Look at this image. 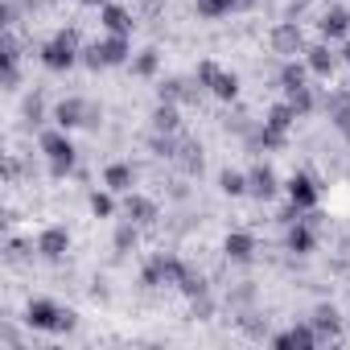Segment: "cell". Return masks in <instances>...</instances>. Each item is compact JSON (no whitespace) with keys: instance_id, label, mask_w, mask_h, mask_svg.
<instances>
[{"instance_id":"1","label":"cell","mask_w":350,"mask_h":350,"mask_svg":"<svg viewBox=\"0 0 350 350\" xmlns=\"http://www.w3.org/2000/svg\"><path fill=\"white\" fill-rule=\"evenodd\" d=\"M83 62H87L91 70L132 62V33H107L103 42H95V46H87V50H83Z\"/></svg>"},{"instance_id":"2","label":"cell","mask_w":350,"mask_h":350,"mask_svg":"<svg viewBox=\"0 0 350 350\" xmlns=\"http://www.w3.org/2000/svg\"><path fill=\"white\" fill-rule=\"evenodd\" d=\"M25 321H29V329H46V334H66V329H75V313L62 309V305H54V301H46V297L29 301Z\"/></svg>"},{"instance_id":"3","label":"cell","mask_w":350,"mask_h":350,"mask_svg":"<svg viewBox=\"0 0 350 350\" xmlns=\"http://www.w3.org/2000/svg\"><path fill=\"white\" fill-rule=\"evenodd\" d=\"M79 54H83V50H79V33H75V29H62L54 42H46V46H42V54H38V58H42V66H46V70H70L75 62H83Z\"/></svg>"},{"instance_id":"4","label":"cell","mask_w":350,"mask_h":350,"mask_svg":"<svg viewBox=\"0 0 350 350\" xmlns=\"http://www.w3.org/2000/svg\"><path fill=\"white\" fill-rule=\"evenodd\" d=\"M194 79H198V87H206L215 99H235V95H239V79H235L231 70H223L215 58H202L198 70H194Z\"/></svg>"},{"instance_id":"5","label":"cell","mask_w":350,"mask_h":350,"mask_svg":"<svg viewBox=\"0 0 350 350\" xmlns=\"http://www.w3.org/2000/svg\"><path fill=\"white\" fill-rule=\"evenodd\" d=\"M103 111L91 103V99H79V95H70V99H62V103H54V124L58 128H95V120H99Z\"/></svg>"},{"instance_id":"6","label":"cell","mask_w":350,"mask_h":350,"mask_svg":"<svg viewBox=\"0 0 350 350\" xmlns=\"http://www.w3.org/2000/svg\"><path fill=\"white\" fill-rule=\"evenodd\" d=\"M42 152L50 157V173H54V178H66L70 165H75V144H70L66 128H58V132H42Z\"/></svg>"},{"instance_id":"7","label":"cell","mask_w":350,"mask_h":350,"mask_svg":"<svg viewBox=\"0 0 350 350\" xmlns=\"http://www.w3.org/2000/svg\"><path fill=\"white\" fill-rule=\"evenodd\" d=\"M268 50L280 54V58H297V54H305L309 46H305V33H301L297 21H280V25H272V33H268Z\"/></svg>"},{"instance_id":"8","label":"cell","mask_w":350,"mask_h":350,"mask_svg":"<svg viewBox=\"0 0 350 350\" xmlns=\"http://www.w3.org/2000/svg\"><path fill=\"white\" fill-rule=\"evenodd\" d=\"M99 25H103V33H132V25H136V13L111 0V5H103V9H99Z\"/></svg>"},{"instance_id":"9","label":"cell","mask_w":350,"mask_h":350,"mask_svg":"<svg viewBox=\"0 0 350 350\" xmlns=\"http://www.w3.org/2000/svg\"><path fill=\"white\" fill-rule=\"evenodd\" d=\"M124 215H128V219H132L136 227H152V223L161 219L157 202H152V198H144V194H136V190H132V194L124 198Z\"/></svg>"},{"instance_id":"10","label":"cell","mask_w":350,"mask_h":350,"mask_svg":"<svg viewBox=\"0 0 350 350\" xmlns=\"http://www.w3.org/2000/svg\"><path fill=\"white\" fill-rule=\"evenodd\" d=\"M66 252H70L66 227H46V231L38 235V256H42V260H62Z\"/></svg>"},{"instance_id":"11","label":"cell","mask_w":350,"mask_h":350,"mask_svg":"<svg viewBox=\"0 0 350 350\" xmlns=\"http://www.w3.org/2000/svg\"><path fill=\"white\" fill-rule=\"evenodd\" d=\"M288 202L297 211H313L317 206V182L305 178V173H293V178H288Z\"/></svg>"},{"instance_id":"12","label":"cell","mask_w":350,"mask_h":350,"mask_svg":"<svg viewBox=\"0 0 350 350\" xmlns=\"http://www.w3.org/2000/svg\"><path fill=\"white\" fill-rule=\"evenodd\" d=\"M247 194L260 198V202H272L276 198V173H272V165H256L247 173Z\"/></svg>"},{"instance_id":"13","label":"cell","mask_w":350,"mask_h":350,"mask_svg":"<svg viewBox=\"0 0 350 350\" xmlns=\"http://www.w3.org/2000/svg\"><path fill=\"white\" fill-rule=\"evenodd\" d=\"M103 186H107L111 194H132V186H136V169L124 165V161L107 165V169H103Z\"/></svg>"},{"instance_id":"14","label":"cell","mask_w":350,"mask_h":350,"mask_svg":"<svg viewBox=\"0 0 350 350\" xmlns=\"http://www.w3.org/2000/svg\"><path fill=\"white\" fill-rule=\"evenodd\" d=\"M313 231H317V227H313L309 219L293 223V227H288V239H284V243H288V252H293V256H309V252L317 247V235H313Z\"/></svg>"},{"instance_id":"15","label":"cell","mask_w":350,"mask_h":350,"mask_svg":"<svg viewBox=\"0 0 350 350\" xmlns=\"http://www.w3.org/2000/svg\"><path fill=\"white\" fill-rule=\"evenodd\" d=\"M223 252H227V260L247 264V260L256 256V239H252L247 231H231V235H227V243H223Z\"/></svg>"},{"instance_id":"16","label":"cell","mask_w":350,"mask_h":350,"mask_svg":"<svg viewBox=\"0 0 350 350\" xmlns=\"http://www.w3.org/2000/svg\"><path fill=\"white\" fill-rule=\"evenodd\" d=\"M305 62H309V70H313V75L329 79V75H334V66H338V54H334L329 46H309V50H305Z\"/></svg>"},{"instance_id":"17","label":"cell","mask_w":350,"mask_h":350,"mask_svg":"<svg viewBox=\"0 0 350 350\" xmlns=\"http://www.w3.org/2000/svg\"><path fill=\"white\" fill-rule=\"evenodd\" d=\"M317 25H321V38H325V42L346 38V33H350V13H346V9H329Z\"/></svg>"},{"instance_id":"18","label":"cell","mask_w":350,"mask_h":350,"mask_svg":"<svg viewBox=\"0 0 350 350\" xmlns=\"http://www.w3.org/2000/svg\"><path fill=\"white\" fill-rule=\"evenodd\" d=\"M194 13L202 21H223V17L239 13V5H235V0H194Z\"/></svg>"},{"instance_id":"19","label":"cell","mask_w":350,"mask_h":350,"mask_svg":"<svg viewBox=\"0 0 350 350\" xmlns=\"http://www.w3.org/2000/svg\"><path fill=\"white\" fill-rule=\"evenodd\" d=\"M152 128H157V132H173V136H178V128H182L178 103H165V99H161V107L152 111Z\"/></svg>"},{"instance_id":"20","label":"cell","mask_w":350,"mask_h":350,"mask_svg":"<svg viewBox=\"0 0 350 350\" xmlns=\"http://www.w3.org/2000/svg\"><path fill=\"white\" fill-rule=\"evenodd\" d=\"M297 120H301V116H297V111H293V107H288V99H284V103H276V107H272V111H268V120H264V124H268V128H276V132H284V136H288V132H293V124H297Z\"/></svg>"},{"instance_id":"21","label":"cell","mask_w":350,"mask_h":350,"mask_svg":"<svg viewBox=\"0 0 350 350\" xmlns=\"http://www.w3.org/2000/svg\"><path fill=\"white\" fill-rule=\"evenodd\" d=\"M309 321L317 325V334H321V338H329V334H338V321H342V317H338V309H334V305H317Z\"/></svg>"},{"instance_id":"22","label":"cell","mask_w":350,"mask_h":350,"mask_svg":"<svg viewBox=\"0 0 350 350\" xmlns=\"http://www.w3.org/2000/svg\"><path fill=\"white\" fill-rule=\"evenodd\" d=\"M219 186H223V194L239 198V194H247V173H239V169H223V173H219Z\"/></svg>"},{"instance_id":"23","label":"cell","mask_w":350,"mask_h":350,"mask_svg":"<svg viewBox=\"0 0 350 350\" xmlns=\"http://www.w3.org/2000/svg\"><path fill=\"white\" fill-rule=\"evenodd\" d=\"M284 99H288V107H293L297 116H309V111H313V87H309V83H305V87L284 91Z\"/></svg>"},{"instance_id":"24","label":"cell","mask_w":350,"mask_h":350,"mask_svg":"<svg viewBox=\"0 0 350 350\" xmlns=\"http://www.w3.org/2000/svg\"><path fill=\"white\" fill-rule=\"evenodd\" d=\"M128 66H132V75L148 79V75H157V66H161V54H157V50H140V54H136Z\"/></svg>"},{"instance_id":"25","label":"cell","mask_w":350,"mask_h":350,"mask_svg":"<svg viewBox=\"0 0 350 350\" xmlns=\"http://www.w3.org/2000/svg\"><path fill=\"white\" fill-rule=\"evenodd\" d=\"M136 239H140V235H136V223L128 219V223H124V227L116 231V252H120V256H128V252L136 247Z\"/></svg>"},{"instance_id":"26","label":"cell","mask_w":350,"mask_h":350,"mask_svg":"<svg viewBox=\"0 0 350 350\" xmlns=\"http://www.w3.org/2000/svg\"><path fill=\"white\" fill-rule=\"evenodd\" d=\"M288 334H293V346H313V342H317V338H321V334H317V325H313V321H301V325H293V329H288Z\"/></svg>"},{"instance_id":"27","label":"cell","mask_w":350,"mask_h":350,"mask_svg":"<svg viewBox=\"0 0 350 350\" xmlns=\"http://www.w3.org/2000/svg\"><path fill=\"white\" fill-rule=\"evenodd\" d=\"M91 215H95V219H111V215H116L111 194H91Z\"/></svg>"},{"instance_id":"28","label":"cell","mask_w":350,"mask_h":350,"mask_svg":"<svg viewBox=\"0 0 350 350\" xmlns=\"http://www.w3.org/2000/svg\"><path fill=\"white\" fill-rule=\"evenodd\" d=\"M79 5H91V9H103V5H111V0H79Z\"/></svg>"},{"instance_id":"29","label":"cell","mask_w":350,"mask_h":350,"mask_svg":"<svg viewBox=\"0 0 350 350\" xmlns=\"http://www.w3.org/2000/svg\"><path fill=\"white\" fill-rule=\"evenodd\" d=\"M342 62H346V66H350V46H346V50H342Z\"/></svg>"}]
</instances>
